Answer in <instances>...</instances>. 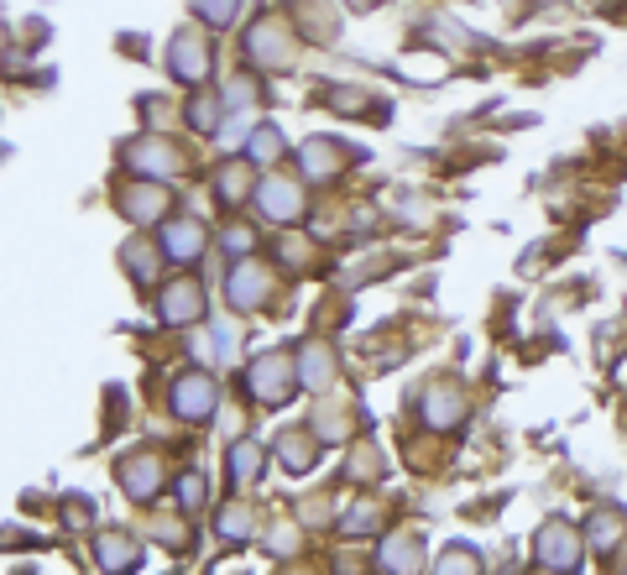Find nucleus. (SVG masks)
<instances>
[{"mask_svg": "<svg viewBox=\"0 0 627 575\" xmlns=\"http://www.w3.org/2000/svg\"><path fill=\"white\" fill-rule=\"evenodd\" d=\"M351 11H371V6H382V0H345Z\"/></svg>", "mask_w": 627, "mask_h": 575, "instance_id": "obj_31", "label": "nucleus"}, {"mask_svg": "<svg viewBox=\"0 0 627 575\" xmlns=\"http://www.w3.org/2000/svg\"><path fill=\"white\" fill-rule=\"evenodd\" d=\"M168 189L162 183H152V178H142V183H131V189L121 194V210L136 220V225H152V220H162V210H168Z\"/></svg>", "mask_w": 627, "mask_h": 575, "instance_id": "obj_11", "label": "nucleus"}, {"mask_svg": "<svg viewBox=\"0 0 627 575\" xmlns=\"http://www.w3.org/2000/svg\"><path fill=\"white\" fill-rule=\"evenodd\" d=\"M460 413H466V403H460V393H455L450 382H434L429 393H424V424L429 429H455Z\"/></svg>", "mask_w": 627, "mask_h": 575, "instance_id": "obj_14", "label": "nucleus"}, {"mask_svg": "<svg viewBox=\"0 0 627 575\" xmlns=\"http://www.w3.org/2000/svg\"><path fill=\"white\" fill-rule=\"evenodd\" d=\"M298 163H304L309 178H330V173L340 168V147H335V142H319V136H314V142L298 147Z\"/></svg>", "mask_w": 627, "mask_h": 575, "instance_id": "obj_16", "label": "nucleus"}, {"mask_svg": "<svg viewBox=\"0 0 627 575\" xmlns=\"http://www.w3.org/2000/svg\"><path fill=\"white\" fill-rule=\"evenodd\" d=\"M157 246H162V257H173V262H194L204 251V225L199 220H168Z\"/></svg>", "mask_w": 627, "mask_h": 575, "instance_id": "obj_12", "label": "nucleus"}, {"mask_svg": "<svg viewBox=\"0 0 627 575\" xmlns=\"http://www.w3.org/2000/svg\"><path fill=\"white\" fill-rule=\"evenodd\" d=\"M434 575H481V555H476V549H466V544H455V549L439 555Z\"/></svg>", "mask_w": 627, "mask_h": 575, "instance_id": "obj_22", "label": "nucleus"}, {"mask_svg": "<svg viewBox=\"0 0 627 575\" xmlns=\"http://www.w3.org/2000/svg\"><path fill=\"white\" fill-rule=\"evenodd\" d=\"M293 387H298V356L288 351H262L246 366V393L257 403H288Z\"/></svg>", "mask_w": 627, "mask_h": 575, "instance_id": "obj_1", "label": "nucleus"}, {"mask_svg": "<svg viewBox=\"0 0 627 575\" xmlns=\"http://www.w3.org/2000/svg\"><path fill=\"white\" fill-rule=\"evenodd\" d=\"M277 460H283L288 471H309L314 466V445L304 440V434H283V440H277Z\"/></svg>", "mask_w": 627, "mask_h": 575, "instance_id": "obj_21", "label": "nucleus"}, {"mask_svg": "<svg viewBox=\"0 0 627 575\" xmlns=\"http://www.w3.org/2000/svg\"><path fill=\"white\" fill-rule=\"evenodd\" d=\"M215 403H220V393H215V377L209 372H183L173 382V413L178 419H209Z\"/></svg>", "mask_w": 627, "mask_h": 575, "instance_id": "obj_6", "label": "nucleus"}, {"mask_svg": "<svg viewBox=\"0 0 627 575\" xmlns=\"http://www.w3.org/2000/svg\"><path fill=\"white\" fill-rule=\"evenodd\" d=\"M168 68H173V79H183V84L209 79V42L199 32H178L173 48H168Z\"/></svg>", "mask_w": 627, "mask_h": 575, "instance_id": "obj_9", "label": "nucleus"}, {"mask_svg": "<svg viewBox=\"0 0 627 575\" xmlns=\"http://www.w3.org/2000/svg\"><path fill=\"white\" fill-rule=\"evenodd\" d=\"M418 560H424V544L408 539V534H398V539H387V544H382V565H387V570H398V575H413Z\"/></svg>", "mask_w": 627, "mask_h": 575, "instance_id": "obj_17", "label": "nucleus"}, {"mask_svg": "<svg viewBox=\"0 0 627 575\" xmlns=\"http://www.w3.org/2000/svg\"><path fill=\"white\" fill-rule=\"evenodd\" d=\"M246 58L257 63V68H283L293 58L288 27H277V21H257V27L246 32Z\"/></svg>", "mask_w": 627, "mask_h": 575, "instance_id": "obj_8", "label": "nucleus"}, {"mask_svg": "<svg viewBox=\"0 0 627 575\" xmlns=\"http://www.w3.org/2000/svg\"><path fill=\"white\" fill-rule=\"evenodd\" d=\"M115 476H121V487H126L136 502H152L157 487H162V466H157V455H152V450L126 455L121 466H115Z\"/></svg>", "mask_w": 627, "mask_h": 575, "instance_id": "obj_10", "label": "nucleus"}, {"mask_svg": "<svg viewBox=\"0 0 627 575\" xmlns=\"http://www.w3.org/2000/svg\"><path fill=\"white\" fill-rule=\"evenodd\" d=\"M533 555H539L544 565H554V570H575L580 565V534L565 518H549L539 528V539H533Z\"/></svg>", "mask_w": 627, "mask_h": 575, "instance_id": "obj_5", "label": "nucleus"}, {"mask_svg": "<svg viewBox=\"0 0 627 575\" xmlns=\"http://www.w3.org/2000/svg\"><path fill=\"white\" fill-rule=\"evenodd\" d=\"M622 528H627V518H622L617 508H601V513H591V523H586V539H591L596 549H612V544L622 539Z\"/></svg>", "mask_w": 627, "mask_h": 575, "instance_id": "obj_18", "label": "nucleus"}, {"mask_svg": "<svg viewBox=\"0 0 627 575\" xmlns=\"http://www.w3.org/2000/svg\"><path fill=\"white\" fill-rule=\"evenodd\" d=\"M335 377V351L324 340H309V345H298V382L304 387H330Z\"/></svg>", "mask_w": 627, "mask_h": 575, "instance_id": "obj_15", "label": "nucleus"}, {"mask_svg": "<svg viewBox=\"0 0 627 575\" xmlns=\"http://www.w3.org/2000/svg\"><path fill=\"white\" fill-rule=\"evenodd\" d=\"M95 555L110 575H131L136 565H142V544H136L131 534H100L95 539Z\"/></svg>", "mask_w": 627, "mask_h": 575, "instance_id": "obj_13", "label": "nucleus"}, {"mask_svg": "<svg viewBox=\"0 0 627 575\" xmlns=\"http://www.w3.org/2000/svg\"><path fill=\"white\" fill-rule=\"evenodd\" d=\"M121 157H126V168H136V173L152 178V183L178 178V173H183V157H178L168 142H157V136H142V142H131Z\"/></svg>", "mask_w": 627, "mask_h": 575, "instance_id": "obj_4", "label": "nucleus"}, {"mask_svg": "<svg viewBox=\"0 0 627 575\" xmlns=\"http://www.w3.org/2000/svg\"><path fill=\"white\" fill-rule=\"evenodd\" d=\"M283 549H293V534H288V528H277V534H272V555H283Z\"/></svg>", "mask_w": 627, "mask_h": 575, "instance_id": "obj_30", "label": "nucleus"}, {"mask_svg": "<svg viewBox=\"0 0 627 575\" xmlns=\"http://www.w3.org/2000/svg\"><path fill=\"white\" fill-rule=\"evenodd\" d=\"M241 11V0H194V16L204 21V27H230Z\"/></svg>", "mask_w": 627, "mask_h": 575, "instance_id": "obj_24", "label": "nucleus"}, {"mask_svg": "<svg viewBox=\"0 0 627 575\" xmlns=\"http://www.w3.org/2000/svg\"><path fill=\"white\" fill-rule=\"evenodd\" d=\"M215 189H220V199H225V204H236V199L246 194V157H236V163H225V168H220Z\"/></svg>", "mask_w": 627, "mask_h": 575, "instance_id": "obj_25", "label": "nucleus"}, {"mask_svg": "<svg viewBox=\"0 0 627 575\" xmlns=\"http://www.w3.org/2000/svg\"><path fill=\"white\" fill-rule=\"evenodd\" d=\"M257 204H262V215L277 220V225H298V220L309 215L304 189H298L293 178H283V173H267V178L257 183Z\"/></svg>", "mask_w": 627, "mask_h": 575, "instance_id": "obj_2", "label": "nucleus"}, {"mask_svg": "<svg viewBox=\"0 0 627 575\" xmlns=\"http://www.w3.org/2000/svg\"><path fill=\"white\" fill-rule=\"evenodd\" d=\"M157 251H162V246H147V241H131V246H126V267H131L142 283L152 278V257H157Z\"/></svg>", "mask_w": 627, "mask_h": 575, "instance_id": "obj_28", "label": "nucleus"}, {"mask_svg": "<svg viewBox=\"0 0 627 575\" xmlns=\"http://www.w3.org/2000/svg\"><path fill=\"white\" fill-rule=\"evenodd\" d=\"M257 476H262V450L251 445V440L230 445V481H236V487H246V481H257Z\"/></svg>", "mask_w": 627, "mask_h": 575, "instance_id": "obj_19", "label": "nucleus"}, {"mask_svg": "<svg viewBox=\"0 0 627 575\" xmlns=\"http://www.w3.org/2000/svg\"><path fill=\"white\" fill-rule=\"evenodd\" d=\"M204 497H209L204 476H199V471H183V476H178V502H183L189 513H199V508H204Z\"/></svg>", "mask_w": 627, "mask_h": 575, "instance_id": "obj_27", "label": "nucleus"}, {"mask_svg": "<svg viewBox=\"0 0 627 575\" xmlns=\"http://www.w3.org/2000/svg\"><path fill=\"white\" fill-rule=\"evenodd\" d=\"M277 152H283V131L277 126H257L246 136V163H272Z\"/></svg>", "mask_w": 627, "mask_h": 575, "instance_id": "obj_20", "label": "nucleus"}, {"mask_svg": "<svg viewBox=\"0 0 627 575\" xmlns=\"http://www.w3.org/2000/svg\"><path fill=\"white\" fill-rule=\"evenodd\" d=\"M246 534H251V513L236 502V508H225V513H220V539H225V544H241Z\"/></svg>", "mask_w": 627, "mask_h": 575, "instance_id": "obj_26", "label": "nucleus"}, {"mask_svg": "<svg viewBox=\"0 0 627 575\" xmlns=\"http://www.w3.org/2000/svg\"><path fill=\"white\" fill-rule=\"evenodd\" d=\"M189 126L204 131V136H215L220 131V100L215 95H194L189 100Z\"/></svg>", "mask_w": 627, "mask_h": 575, "instance_id": "obj_23", "label": "nucleus"}, {"mask_svg": "<svg viewBox=\"0 0 627 575\" xmlns=\"http://www.w3.org/2000/svg\"><path fill=\"white\" fill-rule=\"evenodd\" d=\"M157 314H162V325H194V319H204V288L194 278L168 283L157 298Z\"/></svg>", "mask_w": 627, "mask_h": 575, "instance_id": "obj_7", "label": "nucleus"}, {"mask_svg": "<svg viewBox=\"0 0 627 575\" xmlns=\"http://www.w3.org/2000/svg\"><path fill=\"white\" fill-rule=\"evenodd\" d=\"M225 298H230V309H262L272 298V272L251 257L236 262L230 267V283H225Z\"/></svg>", "mask_w": 627, "mask_h": 575, "instance_id": "obj_3", "label": "nucleus"}, {"mask_svg": "<svg viewBox=\"0 0 627 575\" xmlns=\"http://www.w3.org/2000/svg\"><path fill=\"white\" fill-rule=\"evenodd\" d=\"M220 246L230 251V257H251V246H257V236H251V225H225Z\"/></svg>", "mask_w": 627, "mask_h": 575, "instance_id": "obj_29", "label": "nucleus"}]
</instances>
